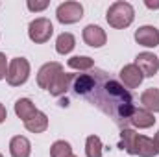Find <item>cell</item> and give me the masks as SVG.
Here are the masks:
<instances>
[{"label":"cell","instance_id":"19","mask_svg":"<svg viewBox=\"0 0 159 157\" xmlns=\"http://www.w3.org/2000/svg\"><path fill=\"white\" fill-rule=\"evenodd\" d=\"M24 128H26L28 131H32V133H43V131H46V128H48V117H46L43 111H37L30 120L24 122Z\"/></svg>","mask_w":159,"mask_h":157},{"label":"cell","instance_id":"7","mask_svg":"<svg viewBox=\"0 0 159 157\" xmlns=\"http://www.w3.org/2000/svg\"><path fill=\"white\" fill-rule=\"evenodd\" d=\"M135 65L141 69V72H143L144 78L156 76L159 70V59H157V56L152 54V52H141V54H137Z\"/></svg>","mask_w":159,"mask_h":157},{"label":"cell","instance_id":"23","mask_svg":"<svg viewBox=\"0 0 159 157\" xmlns=\"http://www.w3.org/2000/svg\"><path fill=\"white\" fill-rule=\"evenodd\" d=\"M26 6H28V9H30V11H43V9H46V7L50 6V2H48V0H43V2L28 0V2H26Z\"/></svg>","mask_w":159,"mask_h":157},{"label":"cell","instance_id":"26","mask_svg":"<svg viewBox=\"0 0 159 157\" xmlns=\"http://www.w3.org/2000/svg\"><path fill=\"white\" fill-rule=\"evenodd\" d=\"M144 6H146V7H150V9H159V0H157V2H150V0H146V2H144Z\"/></svg>","mask_w":159,"mask_h":157},{"label":"cell","instance_id":"21","mask_svg":"<svg viewBox=\"0 0 159 157\" xmlns=\"http://www.w3.org/2000/svg\"><path fill=\"white\" fill-rule=\"evenodd\" d=\"M102 141L98 135H89L85 141V155L87 157H102Z\"/></svg>","mask_w":159,"mask_h":157},{"label":"cell","instance_id":"6","mask_svg":"<svg viewBox=\"0 0 159 157\" xmlns=\"http://www.w3.org/2000/svg\"><path fill=\"white\" fill-rule=\"evenodd\" d=\"M61 72H63L61 63H57V61L44 63L39 69V72H37V85H39L41 89L48 91V87L52 85V81L57 78V74H61Z\"/></svg>","mask_w":159,"mask_h":157},{"label":"cell","instance_id":"5","mask_svg":"<svg viewBox=\"0 0 159 157\" xmlns=\"http://www.w3.org/2000/svg\"><path fill=\"white\" fill-rule=\"evenodd\" d=\"M56 17H57V20L61 24H74L83 17V6L80 2H74V0L63 2V4L57 6Z\"/></svg>","mask_w":159,"mask_h":157},{"label":"cell","instance_id":"25","mask_svg":"<svg viewBox=\"0 0 159 157\" xmlns=\"http://www.w3.org/2000/svg\"><path fill=\"white\" fill-rule=\"evenodd\" d=\"M6 118H7V111H6V107H4V105L0 104V124H2V122H4Z\"/></svg>","mask_w":159,"mask_h":157},{"label":"cell","instance_id":"15","mask_svg":"<svg viewBox=\"0 0 159 157\" xmlns=\"http://www.w3.org/2000/svg\"><path fill=\"white\" fill-rule=\"evenodd\" d=\"M70 81H72V74H57V78L52 81V85L48 87V92L52 96H63L69 89H70Z\"/></svg>","mask_w":159,"mask_h":157},{"label":"cell","instance_id":"11","mask_svg":"<svg viewBox=\"0 0 159 157\" xmlns=\"http://www.w3.org/2000/svg\"><path fill=\"white\" fill-rule=\"evenodd\" d=\"M9 154H11V157H30L32 142L24 135H15L9 141Z\"/></svg>","mask_w":159,"mask_h":157},{"label":"cell","instance_id":"16","mask_svg":"<svg viewBox=\"0 0 159 157\" xmlns=\"http://www.w3.org/2000/svg\"><path fill=\"white\" fill-rule=\"evenodd\" d=\"M141 104L146 111L150 113H157L159 111V89L150 87L141 94Z\"/></svg>","mask_w":159,"mask_h":157},{"label":"cell","instance_id":"2","mask_svg":"<svg viewBox=\"0 0 159 157\" xmlns=\"http://www.w3.org/2000/svg\"><path fill=\"white\" fill-rule=\"evenodd\" d=\"M135 19V9L129 2H124V0H119V2H113L106 13V20L111 28L115 30H124L128 28Z\"/></svg>","mask_w":159,"mask_h":157},{"label":"cell","instance_id":"22","mask_svg":"<svg viewBox=\"0 0 159 157\" xmlns=\"http://www.w3.org/2000/svg\"><path fill=\"white\" fill-rule=\"evenodd\" d=\"M50 157H72V146L67 141H56L50 146Z\"/></svg>","mask_w":159,"mask_h":157},{"label":"cell","instance_id":"8","mask_svg":"<svg viewBox=\"0 0 159 157\" xmlns=\"http://www.w3.org/2000/svg\"><path fill=\"white\" fill-rule=\"evenodd\" d=\"M120 81L124 83V87H128V89H135V87H139L141 83H143V72H141V69L135 65V63H129V65H124L122 69H120Z\"/></svg>","mask_w":159,"mask_h":157},{"label":"cell","instance_id":"9","mask_svg":"<svg viewBox=\"0 0 159 157\" xmlns=\"http://www.w3.org/2000/svg\"><path fill=\"white\" fill-rule=\"evenodd\" d=\"M135 41L141 44V46H146V48H156L159 44V30L156 26H141L137 32H135Z\"/></svg>","mask_w":159,"mask_h":157},{"label":"cell","instance_id":"17","mask_svg":"<svg viewBox=\"0 0 159 157\" xmlns=\"http://www.w3.org/2000/svg\"><path fill=\"white\" fill-rule=\"evenodd\" d=\"M137 135H139V133H135V129H131V128H124V129H120L119 148H120V150H124V152H128L129 155H133Z\"/></svg>","mask_w":159,"mask_h":157},{"label":"cell","instance_id":"14","mask_svg":"<svg viewBox=\"0 0 159 157\" xmlns=\"http://www.w3.org/2000/svg\"><path fill=\"white\" fill-rule=\"evenodd\" d=\"M37 111H39V109L34 105V102H32L30 98H19V100L15 102V115L20 118L22 122L30 120Z\"/></svg>","mask_w":159,"mask_h":157},{"label":"cell","instance_id":"3","mask_svg":"<svg viewBox=\"0 0 159 157\" xmlns=\"http://www.w3.org/2000/svg\"><path fill=\"white\" fill-rule=\"evenodd\" d=\"M28 76H30V61L26 57H13L7 67V76H6L7 83L11 87H19L26 83Z\"/></svg>","mask_w":159,"mask_h":157},{"label":"cell","instance_id":"12","mask_svg":"<svg viewBox=\"0 0 159 157\" xmlns=\"http://www.w3.org/2000/svg\"><path fill=\"white\" fill-rule=\"evenodd\" d=\"M133 155L156 157V155H157V148H156V144H154V139H150V137H146V135H137Z\"/></svg>","mask_w":159,"mask_h":157},{"label":"cell","instance_id":"18","mask_svg":"<svg viewBox=\"0 0 159 157\" xmlns=\"http://www.w3.org/2000/svg\"><path fill=\"white\" fill-rule=\"evenodd\" d=\"M74 46H76V37L72 34L63 32V34L57 35V39H56V52L57 54H61V56L70 54L74 50Z\"/></svg>","mask_w":159,"mask_h":157},{"label":"cell","instance_id":"1","mask_svg":"<svg viewBox=\"0 0 159 157\" xmlns=\"http://www.w3.org/2000/svg\"><path fill=\"white\" fill-rule=\"evenodd\" d=\"M91 76L93 85L83 94V98L89 104L96 105L102 113H106L120 129L128 128L129 118L135 111L133 96L129 94V91L124 89V85H120L117 79H113L104 70L94 69Z\"/></svg>","mask_w":159,"mask_h":157},{"label":"cell","instance_id":"29","mask_svg":"<svg viewBox=\"0 0 159 157\" xmlns=\"http://www.w3.org/2000/svg\"><path fill=\"white\" fill-rule=\"evenodd\" d=\"M72 157H78V155H72Z\"/></svg>","mask_w":159,"mask_h":157},{"label":"cell","instance_id":"28","mask_svg":"<svg viewBox=\"0 0 159 157\" xmlns=\"http://www.w3.org/2000/svg\"><path fill=\"white\" fill-rule=\"evenodd\" d=\"M0 157H4V155H2V154H0Z\"/></svg>","mask_w":159,"mask_h":157},{"label":"cell","instance_id":"10","mask_svg":"<svg viewBox=\"0 0 159 157\" xmlns=\"http://www.w3.org/2000/svg\"><path fill=\"white\" fill-rule=\"evenodd\" d=\"M81 35H83L85 44H89V46H93V48H100V46H104L106 41H107L106 32H104L100 26H96V24H89V26H85Z\"/></svg>","mask_w":159,"mask_h":157},{"label":"cell","instance_id":"4","mask_svg":"<svg viewBox=\"0 0 159 157\" xmlns=\"http://www.w3.org/2000/svg\"><path fill=\"white\" fill-rule=\"evenodd\" d=\"M52 34H54V26L44 17H39V19H35L28 24V37L35 44H43V43L50 41Z\"/></svg>","mask_w":159,"mask_h":157},{"label":"cell","instance_id":"24","mask_svg":"<svg viewBox=\"0 0 159 157\" xmlns=\"http://www.w3.org/2000/svg\"><path fill=\"white\" fill-rule=\"evenodd\" d=\"M7 67H9V63L6 59V54L0 52V79H4L7 76Z\"/></svg>","mask_w":159,"mask_h":157},{"label":"cell","instance_id":"13","mask_svg":"<svg viewBox=\"0 0 159 157\" xmlns=\"http://www.w3.org/2000/svg\"><path fill=\"white\" fill-rule=\"evenodd\" d=\"M129 124L139 128V129H146V128H152L156 124V117H154V113L146 111L144 107H135L133 115L129 118Z\"/></svg>","mask_w":159,"mask_h":157},{"label":"cell","instance_id":"20","mask_svg":"<svg viewBox=\"0 0 159 157\" xmlns=\"http://www.w3.org/2000/svg\"><path fill=\"white\" fill-rule=\"evenodd\" d=\"M67 65H69L72 70L87 72V70H91V69L94 67V61H93V57H89V56H74V57H70V59L67 61Z\"/></svg>","mask_w":159,"mask_h":157},{"label":"cell","instance_id":"27","mask_svg":"<svg viewBox=\"0 0 159 157\" xmlns=\"http://www.w3.org/2000/svg\"><path fill=\"white\" fill-rule=\"evenodd\" d=\"M154 144H156V148H157V154H159V131L156 133V137H154Z\"/></svg>","mask_w":159,"mask_h":157}]
</instances>
